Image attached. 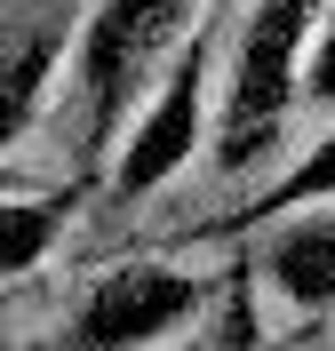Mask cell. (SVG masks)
I'll return each mask as SVG.
<instances>
[{
	"mask_svg": "<svg viewBox=\"0 0 335 351\" xmlns=\"http://www.w3.org/2000/svg\"><path fill=\"white\" fill-rule=\"evenodd\" d=\"M216 304V280L200 271H176V263H152V256H128L96 271L88 295L72 304V319L56 328V343L72 351H128V343H160L168 328H184L192 311Z\"/></svg>",
	"mask_w": 335,
	"mask_h": 351,
	"instance_id": "obj_4",
	"label": "cell"
},
{
	"mask_svg": "<svg viewBox=\"0 0 335 351\" xmlns=\"http://www.w3.org/2000/svg\"><path fill=\"white\" fill-rule=\"evenodd\" d=\"M327 0H256L232 32V72H223V112H216V168L240 176L280 144L288 112L303 104V40Z\"/></svg>",
	"mask_w": 335,
	"mask_h": 351,
	"instance_id": "obj_1",
	"label": "cell"
},
{
	"mask_svg": "<svg viewBox=\"0 0 335 351\" xmlns=\"http://www.w3.org/2000/svg\"><path fill=\"white\" fill-rule=\"evenodd\" d=\"M208 0H96L88 24H80V48H72V72H80V112H88V136H80V160L104 168L112 136H120V112L144 96L152 64L200 24Z\"/></svg>",
	"mask_w": 335,
	"mask_h": 351,
	"instance_id": "obj_2",
	"label": "cell"
},
{
	"mask_svg": "<svg viewBox=\"0 0 335 351\" xmlns=\"http://www.w3.org/2000/svg\"><path fill=\"white\" fill-rule=\"evenodd\" d=\"M223 8H232V0H208V8H200V24L184 32V48L168 56V72H160L152 104L136 112L128 144H120V160H112V176H104L112 208L152 199L168 176H184V160L200 152V136H208V72H216V24H223Z\"/></svg>",
	"mask_w": 335,
	"mask_h": 351,
	"instance_id": "obj_3",
	"label": "cell"
},
{
	"mask_svg": "<svg viewBox=\"0 0 335 351\" xmlns=\"http://www.w3.org/2000/svg\"><path fill=\"white\" fill-rule=\"evenodd\" d=\"M303 104H312V112H335V0H327V16H319L312 64H303Z\"/></svg>",
	"mask_w": 335,
	"mask_h": 351,
	"instance_id": "obj_10",
	"label": "cell"
},
{
	"mask_svg": "<svg viewBox=\"0 0 335 351\" xmlns=\"http://www.w3.org/2000/svg\"><path fill=\"white\" fill-rule=\"evenodd\" d=\"M256 263H264V287L280 304H295L303 319H327L335 311V208H288V216L264 223L256 240Z\"/></svg>",
	"mask_w": 335,
	"mask_h": 351,
	"instance_id": "obj_5",
	"label": "cell"
},
{
	"mask_svg": "<svg viewBox=\"0 0 335 351\" xmlns=\"http://www.w3.org/2000/svg\"><path fill=\"white\" fill-rule=\"evenodd\" d=\"M319 199H335V128H327V136H312V152L295 160V168L280 176L264 199H247V208H232V216L200 223L192 240H247V232H264L271 216H288V208H319Z\"/></svg>",
	"mask_w": 335,
	"mask_h": 351,
	"instance_id": "obj_8",
	"label": "cell"
},
{
	"mask_svg": "<svg viewBox=\"0 0 335 351\" xmlns=\"http://www.w3.org/2000/svg\"><path fill=\"white\" fill-rule=\"evenodd\" d=\"M256 280H264V263H256V240H247L216 280V328H200V343H216V351L264 343V328H256Z\"/></svg>",
	"mask_w": 335,
	"mask_h": 351,
	"instance_id": "obj_9",
	"label": "cell"
},
{
	"mask_svg": "<svg viewBox=\"0 0 335 351\" xmlns=\"http://www.w3.org/2000/svg\"><path fill=\"white\" fill-rule=\"evenodd\" d=\"M80 24L88 16H72V0H32V8L8 24V96H0L8 144L32 136L40 96H48V80H56V64H64V48H80Z\"/></svg>",
	"mask_w": 335,
	"mask_h": 351,
	"instance_id": "obj_6",
	"label": "cell"
},
{
	"mask_svg": "<svg viewBox=\"0 0 335 351\" xmlns=\"http://www.w3.org/2000/svg\"><path fill=\"white\" fill-rule=\"evenodd\" d=\"M88 184H96V168L72 176V184H56V192H8L0 199V280H24V271L56 247V232L72 223V208L88 199Z\"/></svg>",
	"mask_w": 335,
	"mask_h": 351,
	"instance_id": "obj_7",
	"label": "cell"
}]
</instances>
